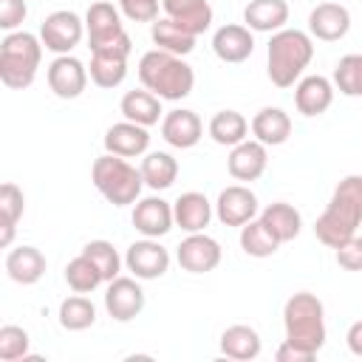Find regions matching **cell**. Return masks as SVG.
<instances>
[{"label": "cell", "instance_id": "cell-1", "mask_svg": "<svg viewBox=\"0 0 362 362\" xmlns=\"http://www.w3.org/2000/svg\"><path fill=\"white\" fill-rule=\"evenodd\" d=\"M362 226V175H345L325 206V212L314 223V235L322 246L337 249Z\"/></svg>", "mask_w": 362, "mask_h": 362}, {"label": "cell", "instance_id": "cell-2", "mask_svg": "<svg viewBox=\"0 0 362 362\" xmlns=\"http://www.w3.org/2000/svg\"><path fill=\"white\" fill-rule=\"evenodd\" d=\"M136 71H139L141 88L153 90L158 99H167V102L187 99L195 88V71L184 62V57L161 51V48L141 54Z\"/></svg>", "mask_w": 362, "mask_h": 362}, {"label": "cell", "instance_id": "cell-3", "mask_svg": "<svg viewBox=\"0 0 362 362\" xmlns=\"http://www.w3.org/2000/svg\"><path fill=\"white\" fill-rule=\"evenodd\" d=\"M311 57H314L311 34H305L300 28L274 31L272 40H269V48H266V71H269L272 85L291 88L294 82H300Z\"/></svg>", "mask_w": 362, "mask_h": 362}, {"label": "cell", "instance_id": "cell-4", "mask_svg": "<svg viewBox=\"0 0 362 362\" xmlns=\"http://www.w3.org/2000/svg\"><path fill=\"white\" fill-rule=\"evenodd\" d=\"M283 328L286 342L303 348L305 354L317 356L325 345V308L322 300L311 291H297L283 305Z\"/></svg>", "mask_w": 362, "mask_h": 362}, {"label": "cell", "instance_id": "cell-5", "mask_svg": "<svg viewBox=\"0 0 362 362\" xmlns=\"http://www.w3.org/2000/svg\"><path fill=\"white\" fill-rule=\"evenodd\" d=\"M42 59V40L28 31H8L0 42V82L11 90H23L34 82Z\"/></svg>", "mask_w": 362, "mask_h": 362}, {"label": "cell", "instance_id": "cell-6", "mask_svg": "<svg viewBox=\"0 0 362 362\" xmlns=\"http://www.w3.org/2000/svg\"><path fill=\"white\" fill-rule=\"evenodd\" d=\"M90 181L93 187L102 192V198L113 206H127V204H136L139 195H141V187H144V178H141V170L133 167L127 158L122 156H113V153H105L93 161L90 167Z\"/></svg>", "mask_w": 362, "mask_h": 362}, {"label": "cell", "instance_id": "cell-7", "mask_svg": "<svg viewBox=\"0 0 362 362\" xmlns=\"http://www.w3.org/2000/svg\"><path fill=\"white\" fill-rule=\"evenodd\" d=\"M85 34H88L90 51H102V48H127L130 51V45H133L122 25V11L107 0H96L85 11Z\"/></svg>", "mask_w": 362, "mask_h": 362}, {"label": "cell", "instance_id": "cell-8", "mask_svg": "<svg viewBox=\"0 0 362 362\" xmlns=\"http://www.w3.org/2000/svg\"><path fill=\"white\" fill-rule=\"evenodd\" d=\"M85 37V20L76 14V11H68V8H59V11H51L42 25H40V40L48 51H54L57 57L59 54H71Z\"/></svg>", "mask_w": 362, "mask_h": 362}, {"label": "cell", "instance_id": "cell-9", "mask_svg": "<svg viewBox=\"0 0 362 362\" xmlns=\"http://www.w3.org/2000/svg\"><path fill=\"white\" fill-rule=\"evenodd\" d=\"M221 243L215 238H209L206 232H189L178 249H175V260L184 272L189 274H206V272H215L221 266Z\"/></svg>", "mask_w": 362, "mask_h": 362}, {"label": "cell", "instance_id": "cell-10", "mask_svg": "<svg viewBox=\"0 0 362 362\" xmlns=\"http://www.w3.org/2000/svg\"><path fill=\"white\" fill-rule=\"evenodd\" d=\"M124 266L139 280H158L170 269V252L158 243V238H144L127 246Z\"/></svg>", "mask_w": 362, "mask_h": 362}, {"label": "cell", "instance_id": "cell-11", "mask_svg": "<svg viewBox=\"0 0 362 362\" xmlns=\"http://www.w3.org/2000/svg\"><path fill=\"white\" fill-rule=\"evenodd\" d=\"M105 308L116 322H130L144 308V291L139 286V277H113L105 291Z\"/></svg>", "mask_w": 362, "mask_h": 362}, {"label": "cell", "instance_id": "cell-12", "mask_svg": "<svg viewBox=\"0 0 362 362\" xmlns=\"http://www.w3.org/2000/svg\"><path fill=\"white\" fill-rule=\"evenodd\" d=\"M48 88L54 90V96L59 99H76L82 96V90L88 88V68L82 59L71 57V54H59L51 65H48Z\"/></svg>", "mask_w": 362, "mask_h": 362}, {"label": "cell", "instance_id": "cell-13", "mask_svg": "<svg viewBox=\"0 0 362 362\" xmlns=\"http://www.w3.org/2000/svg\"><path fill=\"white\" fill-rule=\"evenodd\" d=\"M215 215L223 226H243L257 218V195L243 184H232L221 189L215 201Z\"/></svg>", "mask_w": 362, "mask_h": 362}, {"label": "cell", "instance_id": "cell-14", "mask_svg": "<svg viewBox=\"0 0 362 362\" xmlns=\"http://www.w3.org/2000/svg\"><path fill=\"white\" fill-rule=\"evenodd\" d=\"M204 136V122L195 110H187V107H175L170 113H164L161 119V139L175 147V150H189L201 141Z\"/></svg>", "mask_w": 362, "mask_h": 362}, {"label": "cell", "instance_id": "cell-15", "mask_svg": "<svg viewBox=\"0 0 362 362\" xmlns=\"http://www.w3.org/2000/svg\"><path fill=\"white\" fill-rule=\"evenodd\" d=\"M266 167H269V153L266 144L257 139H243L229 150L226 170L235 181H257L266 173Z\"/></svg>", "mask_w": 362, "mask_h": 362}, {"label": "cell", "instance_id": "cell-16", "mask_svg": "<svg viewBox=\"0 0 362 362\" xmlns=\"http://www.w3.org/2000/svg\"><path fill=\"white\" fill-rule=\"evenodd\" d=\"M351 31V11L342 3H320L308 14V34L322 42H337Z\"/></svg>", "mask_w": 362, "mask_h": 362}, {"label": "cell", "instance_id": "cell-17", "mask_svg": "<svg viewBox=\"0 0 362 362\" xmlns=\"http://www.w3.org/2000/svg\"><path fill=\"white\" fill-rule=\"evenodd\" d=\"M147 147H150V133L144 124L124 119L105 130V153H113L122 158H136V156H144Z\"/></svg>", "mask_w": 362, "mask_h": 362}, {"label": "cell", "instance_id": "cell-18", "mask_svg": "<svg viewBox=\"0 0 362 362\" xmlns=\"http://www.w3.org/2000/svg\"><path fill=\"white\" fill-rule=\"evenodd\" d=\"M175 215H173V204H167L158 195L141 198L133 206V226L144 235V238H161L173 229Z\"/></svg>", "mask_w": 362, "mask_h": 362}, {"label": "cell", "instance_id": "cell-19", "mask_svg": "<svg viewBox=\"0 0 362 362\" xmlns=\"http://www.w3.org/2000/svg\"><path fill=\"white\" fill-rule=\"evenodd\" d=\"M212 51H215V57H218L221 62H229V65H238V62L249 59L252 51H255L252 28L238 25V23L221 25V28L212 34Z\"/></svg>", "mask_w": 362, "mask_h": 362}, {"label": "cell", "instance_id": "cell-20", "mask_svg": "<svg viewBox=\"0 0 362 362\" xmlns=\"http://www.w3.org/2000/svg\"><path fill=\"white\" fill-rule=\"evenodd\" d=\"M127 48H102L90 51V82L96 88H119L127 76Z\"/></svg>", "mask_w": 362, "mask_h": 362}, {"label": "cell", "instance_id": "cell-21", "mask_svg": "<svg viewBox=\"0 0 362 362\" xmlns=\"http://www.w3.org/2000/svg\"><path fill=\"white\" fill-rule=\"evenodd\" d=\"M334 102V82L320 76V74H311V76H303L294 88V105L303 116H322Z\"/></svg>", "mask_w": 362, "mask_h": 362}, {"label": "cell", "instance_id": "cell-22", "mask_svg": "<svg viewBox=\"0 0 362 362\" xmlns=\"http://www.w3.org/2000/svg\"><path fill=\"white\" fill-rule=\"evenodd\" d=\"M173 215H175V226H181L187 235L189 232H204L212 221V204L204 192H181L173 201Z\"/></svg>", "mask_w": 362, "mask_h": 362}, {"label": "cell", "instance_id": "cell-23", "mask_svg": "<svg viewBox=\"0 0 362 362\" xmlns=\"http://www.w3.org/2000/svg\"><path fill=\"white\" fill-rule=\"evenodd\" d=\"M249 127L257 141H263L266 147H277V144H286L291 136V116L283 107H260L252 116Z\"/></svg>", "mask_w": 362, "mask_h": 362}, {"label": "cell", "instance_id": "cell-24", "mask_svg": "<svg viewBox=\"0 0 362 362\" xmlns=\"http://www.w3.org/2000/svg\"><path fill=\"white\" fill-rule=\"evenodd\" d=\"M164 17L175 20L189 34H204L212 25V6L206 0H161Z\"/></svg>", "mask_w": 362, "mask_h": 362}, {"label": "cell", "instance_id": "cell-25", "mask_svg": "<svg viewBox=\"0 0 362 362\" xmlns=\"http://www.w3.org/2000/svg\"><path fill=\"white\" fill-rule=\"evenodd\" d=\"M48 269L45 255L37 246H17L6 255V272L20 286H34Z\"/></svg>", "mask_w": 362, "mask_h": 362}, {"label": "cell", "instance_id": "cell-26", "mask_svg": "<svg viewBox=\"0 0 362 362\" xmlns=\"http://www.w3.org/2000/svg\"><path fill=\"white\" fill-rule=\"evenodd\" d=\"M243 23L252 31L274 34L286 28L288 23V3L286 0H249V6L243 8Z\"/></svg>", "mask_w": 362, "mask_h": 362}, {"label": "cell", "instance_id": "cell-27", "mask_svg": "<svg viewBox=\"0 0 362 362\" xmlns=\"http://www.w3.org/2000/svg\"><path fill=\"white\" fill-rule=\"evenodd\" d=\"M119 110L127 122H136V124H144V127H153V124H158V119H164L161 99L147 88L127 90L119 102Z\"/></svg>", "mask_w": 362, "mask_h": 362}, {"label": "cell", "instance_id": "cell-28", "mask_svg": "<svg viewBox=\"0 0 362 362\" xmlns=\"http://www.w3.org/2000/svg\"><path fill=\"white\" fill-rule=\"evenodd\" d=\"M260 348H263L260 334L252 325H229L221 334V354L229 356V359H238V362L257 359Z\"/></svg>", "mask_w": 362, "mask_h": 362}, {"label": "cell", "instance_id": "cell-29", "mask_svg": "<svg viewBox=\"0 0 362 362\" xmlns=\"http://www.w3.org/2000/svg\"><path fill=\"white\" fill-rule=\"evenodd\" d=\"M260 221L272 229V235H274L280 243L294 240V238L300 235V229H303V215H300V209H294V206L286 204V201L269 204V206L260 212Z\"/></svg>", "mask_w": 362, "mask_h": 362}, {"label": "cell", "instance_id": "cell-30", "mask_svg": "<svg viewBox=\"0 0 362 362\" xmlns=\"http://www.w3.org/2000/svg\"><path fill=\"white\" fill-rule=\"evenodd\" d=\"M150 37H153L156 48L170 51V54H178V57H187V54H192V48H195V34H189L187 28H181V25H178L175 20H170V17L153 20Z\"/></svg>", "mask_w": 362, "mask_h": 362}, {"label": "cell", "instance_id": "cell-31", "mask_svg": "<svg viewBox=\"0 0 362 362\" xmlns=\"http://www.w3.org/2000/svg\"><path fill=\"white\" fill-rule=\"evenodd\" d=\"M25 195L14 181H6L0 187V246H11L17 221L23 218Z\"/></svg>", "mask_w": 362, "mask_h": 362}, {"label": "cell", "instance_id": "cell-32", "mask_svg": "<svg viewBox=\"0 0 362 362\" xmlns=\"http://www.w3.org/2000/svg\"><path fill=\"white\" fill-rule=\"evenodd\" d=\"M139 170H141L144 184H147L150 189H156V192L173 187L175 178H178V161H175L170 153H164V150L147 153V156L141 158V167H139Z\"/></svg>", "mask_w": 362, "mask_h": 362}, {"label": "cell", "instance_id": "cell-33", "mask_svg": "<svg viewBox=\"0 0 362 362\" xmlns=\"http://www.w3.org/2000/svg\"><path fill=\"white\" fill-rule=\"evenodd\" d=\"M209 136H212V141L215 144H221V147H235V144H240L246 136H249V122H246V116L243 113H238V110H218L212 119H209Z\"/></svg>", "mask_w": 362, "mask_h": 362}, {"label": "cell", "instance_id": "cell-34", "mask_svg": "<svg viewBox=\"0 0 362 362\" xmlns=\"http://www.w3.org/2000/svg\"><path fill=\"white\" fill-rule=\"evenodd\" d=\"M57 317H59V325L65 331H85V328H90L96 322V305L85 294H76L74 291L71 297H65L59 303Z\"/></svg>", "mask_w": 362, "mask_h": 362}, {"label": "cell", "instance_id": "cell-35", "mask_svg": "<svg viewBox=\"0 0 362 362\" xmlns=\"http://www.w3.org/2000/svg\"><path fill=\"white\" fill-rule=\"evenodd\" d=\"M240 249L249 257H272L280 249V240L272 235V229L260 218H255L240 226Z\"/></svg>", "mask_w": 362, "mask_h": 362}, {"label": "cell", "instance_id": "cell-36", "mask_svg": "<svg viewBox=\"0 0 362 362\" xmlns=\"http://www.w3.org/2000/svg\"><path fill=\"white\" fill-rule=\"evenodd\" d=\"M65 283H68V288L76 291V294H90L99 283H105V277H102V272L96 269V263H93L88 255L79 252V255L65 266Z\"/></svg>", "mask_w": 362, "mask_h": 362}, {"label": "cell", "instance_id": "cell-37", "mask_svg": "<svg viewBox=\"0 0 362 362\" xmlns=\"http://www.w3.org/2000/svg\"><path fill=\"white\" fill-rule=\"evenodd\" d=\"M334 88L345 96H362V54H345L337 62Z\"/></svg>", "mask_w": 362, "mask_h": 362}, {"label": "cell", "instance_id": "cell-38", "mask_svg": "<svg viewBox=\"0 0 362 362\" xmlns=\"http://www.w3.org/2000/svg\"><path fill=\"white\" fill-rule=\"evenodd\" d=\"M82 255H88V257L96 263V269L102 272L105 283H110L113 277H119V272H122V257H119V252H116V246H113L110 240H88V243L82 246Z\"/></svg>", "mask_w": 362, "mask_h": 362}, {"label": "cell", "instance_id": "cell-39", "mask_svg": "<svg viewBox=\"0 0 362 362\" xmlns=\"http://www.w3.org/2000/svg\"><path fill=\"white\" fill-rule=\"evenodd\" d=\"M28 331L20 325H3L0 328V359L3 362H17L28 356Z\"/></svg>", "mask_w": 362, "mask_h": 362}, {"label": "cell", "instance_id": "cell-40", "mask_svg": "<svg viewBox=\"0 0 362 362\" xmlns=\"http://www.w3.org/2000/svg\"><path fill=\"white\" fill-rule=\"evenodd\" d=\"M334 257H337V266L345 269V272H362V235H351L345 243H339L334 249Z\"/></svg>", "mask_w": 362, "mask_h": 362}, {"label": "cell", "instance_id": "cell-41", "mask_svg": "<svg viewBox=\"0 0 362 362\" xmlns=\"http://www.w3.org/2000/svg\"><path fill=\"white\" fill-rule=\"evenodd\" d=\"M161 0H119V11L133 23H153L158 20Z\"/></svg>", "mask_w": 362, "mask_h": 362}, {"label": "cell", "instance_id": "cell-42", "mask_svg": "<svg viewBox=\"0 0 362 362\" xmlns=\"http://www.w3.org/2000/svg\"><path fill=\"white\" fill-rule=\"evenodd\" d=\"M28 14L25 0H0V28L3 31H14Z\"/></svg>", "mask_w": 362, "mask_h": 362}, {"label": "cell", "instance_id": "cell-43", "mask_svg": "<svg viewBox=\"0 0 362 362\" xmlns=\"http://www.w3.org/2000/svg\"><path fill=\"white\" fill-rule=\"evenodd\" d=\"M274 356H277V362H311V359H314L311 354H305L303 348H297V345H291V342H286V339H283V345L277 348Z\"/></svg>", "mask_w": 362, "mask_h": 362}, {"label": "cell", "instance_id": "cell-44", "mask_svg": "<svg viewBox=\"0 0 362 362\" xmlns=\"http://www.w3.org/2000/svg\"><path fill=\"white\" fill-rule=\"evenodd\" d=\"M345 342H348V351H351L354 356H362V320L351 322V328H348V334H345Z\"/></svg>", "mask_w": 362, "mask_h": 362}]
</instances>
